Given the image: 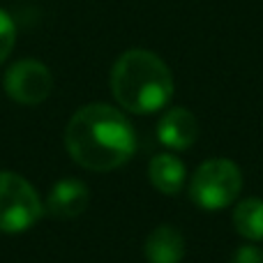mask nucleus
<instances>
[{
  "mask_svg": "<svg viewBox=\"0 0 263 263\" xmlns=\"http://www.w3.org/2000/svg\"><path fill=\"white\" fill-rule=\"evenodd\" d=\"M65 148L88 171H114L129 162L136 150V132L118 109L109 104L81 106L65 127Z\"/></svg>",
  "mask_w": 263,
  "mask_h": 263,
  "instance_id": "1",
  "label": "nucleus"
},
{
  "mask_svg": "<svg viewBox=\"0 0 263 263\" xmlns=\"http://www.w3.org/2000/svg\"><path fill=\"white\" fill-rule=\"evenodd\" d=\"M111 92L123 109L136 116L164 109L173 97V74L157 53L129 49L111 67Z\"/></svg>",
  "mask_w": 263,
  "mask_h": 263,
  "instance_id": "2",
  "label": "nucleus"
},
{
  "mask_svg": "<svg viewBox=\"0 0 263 263\" xmlns=\"http://www.w3.org/2000/svg\"><path fill=\"white\" fill-rule=\"evenodd\" d=\"M242 192V173L236 162L215 157L203 162L190 180V196L203 210H222Z\"/></svg>",
  "mask_w": 263,
  "mask_h": 263,
  "instance_id": "3",
  "label": "nucleus"
},
{
  "mask_svg": "<svg viewBox=\"0 0 263 263\" xmlns=\"http://www.w3.org/2000/svg\"><path fill=\"white\" fill-rule=\"evenodd\" d=\"M44 215L35 187L14 171H0V231L23 233Z\"/></svg>",
  "mask_w": 263,
  "mask_h": 263,
  "instance_id": "4",
  "label": "nucleus"
},
{
  "mask_svg": "<svg viewBox=\"0 0 263 263\" xmlns=\"http://www.w3.org/2000/svg\"><path fill=\"white\" fill-rule=\"evenodd\" d=\"M3 88L7 92L9 100L16 104L35 106L42 104L53 90V74L44 63L35 58H26L14 63L12 67L5 72Z\"/></svg>",
  "mask_w": 263,
  "mask_h": 263,
  "instance_id": "5",
  "label": "nucleus"
},
{
  "mask_svg": "<svg viewBox=\"0 0 263 263\" xmlns=\"http://www.w3.org/2000/svg\"><path fill=\"white\" fill-rule=\"evenodd\" d=\"M88 201H90V192H88L86 182L65 178L51 187L46 210L55 219H74L88 208Z\"/></svg>",
  "mask_w": 263,
  "mask_h": 263,
  "instance_id": "6",
  "label": "nucleus"
},
{
  "mask_svg": "<svg viewBox=\"0 0 263 263\" xmlns=\"http://www.w3.org/2000/svg\"><path fill=\"white\" fill-rule=\"evenodd\" d=\"M157 136L166 148L187 150L190 145H194L196 136H199V123H196L192 111L182 109V106H176V109H168L166 114L159 118Z\"/></svg>",
  "mask_w": 263,
  "mask_h": 263,
  "instance_id": "7",
  "label": "nucleus"
},
{
  "mask_svg": "<svg viewBox=\"0 0 263 263\" xmlns=\"http://www.w3.org/2000/svg\"><path fill=\"white\" fill-rule=\"evenodd\" d=\"M148 178L157 192H162V194H166V196H176V194H180L182 187H185L187 171H185V164H182L180 157L168 155V153H159L150 159Z\"/></svg>",
  "mask_w": 263,
  "mask_h": 263,
  "instance_id": "8",
  "label": "nucleus"
},
{
  "mask_svg": "<svg viewBox=\"0 0 263 263\" xmlns=\"http://www.w3.org/2000/svg\"><path fill=\"white\" fill-rule=\"evenodd\" d=\"M145 259L148 263H182L185 259V238L178 229L162 224L153 229L145 240Z\"/></svg>",
  "mask_w": 263,
  "mask_h": 263,
  "instance_id": "9",
  "label": "nucleus"
},
{
  "mask_svg": "<svg viewBox=\"0 0 263 263\" xmlns=\"http://www.w3.org/2000/svg\"><path fill=\"white\" fill-rule=\"evenodd\" d=\"M233 227L242 238L256 242L263 240V201L245 199L233 210Z\"/></svg>",
  "mask_w": 263,
  "mask_h": 263,
  "instance_id": "10",
  "label": "nucleus"
},
{
  "mask_svg": "<svg viewBox=\"0 0 263 263\" xmlns=\"http://www.w3.org/2000/svg\"><path fill=\"white\" fill-rule=\"evenodd\" d=\"M14 44H16V26L5 9H0V65L9 58Z\"/></svg>",
  "mask_w": 263,
  "mask_h": 263,
  "instance_id": "11",
  "label": "nucleus"
},
{
  "mask_svg": "<svg viewBox=\"0 0 263 263\" xmlns=\"http://www.w3.org/2000/svg\"><path fill=\"white\" fill-rule=\"evenodd\" d=\"M231 263H263V252L256 245H242L236 250Z\"/></svg>",
  "mask_w": 263,
  "mask_h": 263,
  "instance_id": "12",
  "label": "nucleus"
}]
</instances>
